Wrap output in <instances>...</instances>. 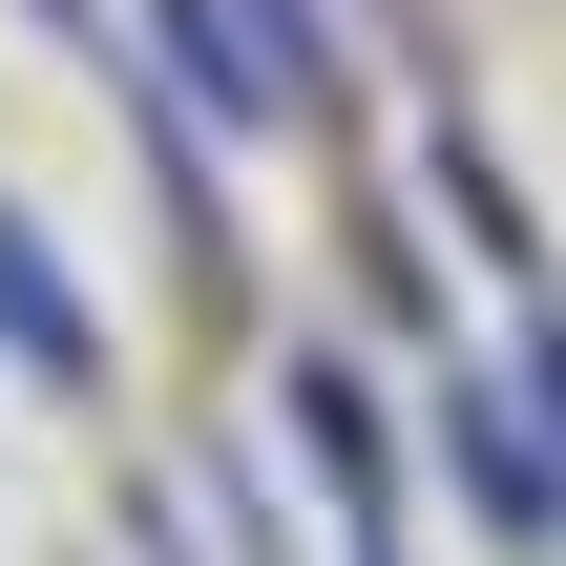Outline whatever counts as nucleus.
<instances>
[{
  "mask_svg": "<svg viewBox=\"0 0 566 566\" xmlns=\"http://www.w3.org/2000/svg\"><path fill=\"white\" fill-rule=\"evenodd\" d=\"M168 21V63H189V105L210 126H315V0H147Z\"/></svg>",
  "mask_w": 566,
  "mask_h": 566,
  "instance_id": "obj_1",
  "label": "nucleus"
},
{
  "mask_svg": "<svg viewBox=\"0 0 566 566\" xmlns=\"http://www.w3.org/2000/svg\"><path fill=\"white\" fill-rule=\"evenodd\" d=\"M0 357H21V378H105V336H84V294H63V252H42L21 210H0Z\"/></svg>",
  "mask_w": 566,
  "mask_h": 566,
  "instance_id": "obj_2",
  "label": "nucleus"
},
{
  "mask_svg": "<svg viewBox=\"0 0 566 566\" xmlns=\"http://www.w3.org/2000/svg\"><path fill=\"white\" fill-rule=\"evenodd\" d=\"M441 420H462V483H483V525H504V546H566V462H546V441H525L504 399H441Z\"/></svg>",
  "mask_w": 566,
  "mask_h": 566,
  "instance_id": "obj_3",
  "label": "nucleus"
},
{
  "mask_svg": "<svg viewBox=\"0 0 566 566\" xmlns=\"http://www.w3.org/2000/svg\"><path fill=\"white\" fill-rule=\"evenodd\" d=\"M294 441H315V483L357 504V546H378V420H357V378H294Z\"/></svg>",
  "mask_w": 566,
  "mask_h": 566,
  "instance_id": "obj_4",
  "label": "nucleus"
},
{
  "mask_svg": "<svg viewBox=\"0 0 566 566\" xmlns=\"http://www.w3.org/2000/svg\"><path fill=\"white\" fill-rule=\"evenodd\" d=\"M525 399H546V462H566V336H525Z\"/></svg>",
  "mask_w": 566,
  "mask_h": 566,
  "instance_id": "obj_5",
  "label": "nucleus"
},
{
  "mask_svg": "<svg viewBox=\"0 0 566 566\" xmlns=\"http://www.w3.org/2000/svg\"><path fill=\"white\" fill-rule=\"evenodd\" d=\"M357 566H399V546H357Z\"/></svg>",
  "mask_w": 566,
  "mask_h": 566,
  "instance_id": "obj_6",
  "label": "nucleus"
}]
</instances>
